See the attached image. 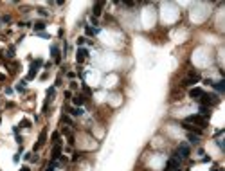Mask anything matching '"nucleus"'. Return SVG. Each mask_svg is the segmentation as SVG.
<instances>
[{"label": "nucleus", "mask_w": 225, "mask_h": 171, "mask_svg": "<svg viewBox=\"0 0 225 171\" xmlns=\"http://www.w3.org/2000/svg\"><path fill=\"white\" fill-rule=\"evenodd\" d=\"M29 160H31V162H38V155H34V153H32Z\"/></svg>", "instance_id": "obj_29"}, {"label": "nucleus", "mask_w": 225, "mask_h": 171, "mask_svg": "<svg viewBox=\"0 0 225 171\" xmlns=\"http://www.w3.org/2000/svg\"><path fill=\"white\" fill-rule=\"evenodd\" d=\"M203 83H205V85H211V87H213V85H214V81H213V79H203Z\"/></svg>", "instance_id": "obj_30"}, {"label": "nucleus", "mask_w": 225, "mask_h": 171, "mask_svg": "<svg viewBox=\"0 0 225 171\" xmlns=\"http://www.w3.org/2000/svg\"><path fill=\"white\" fill-rule=\"evenodd\" d=\"M187 141H189V142H191V144H196V142H198V141H200V137H198V135H195V133H191V132H189V133H187Z\"/></svg>", "instance_id": "obj_16"}, {"label": "nucleus", "mask_w": 225, "mask_h": 171, "mask_svg": "<svg viewBox=\"0 0 225 171\" xmlns=\"http://www.w3.org/2000/svg\"><path fill=\"white\" fill-rule=\"evenodd\" d=\"M2 22H5V24H7V22H11V16H9V15H5V16L2 18Z\"/></svg>", "instance_id": "obj_32"}, {"label": "nucleus", "mask_w": 225, "mask_h": 171, "mask_svg": "<svg viewBox=\"0 0 225 171\" xmlns=\"http://www.w3.org/2000/svg\"><path fill=\"white\" fill-rule=\"evenodd\" d=\"M69 112L74 115V117H79V115H83V114H85L81 106H72V108H69Z\"/></svg>", "instance_id": "obj_13"}, {"label": "nucleus", "mask_w": 225, "mask_h": 171, "mask_svg": "<svg viewBox=\"0 0 225 171\" xmlns=\"http://www.w3.org/2000/svg\"><path fill=\"white\" fill-rule=\"evenodd\" d=\"M54 94H56V88H54V87H51L49 90H47V99H45V105H49V103L54 99Z\"/></svg>", "instance_id": "obj_15"}, {"label": "nucleus", "mask_w": 225, "mask_h": 171, "mask_svg": "<svg viewBox=\"0 0 225 171\" xmlns=\"http://www.w3.org/2000/svg\"><path fill=\"white\" fill-rule=\"evenodd\" d=\"M186 122H189V124H200V126H203V128L207 126V119L200 117V115H189V117L186 119Z\"/></svg>", "instance_id": "obj_3"}, {"label": "nucleus", "mask_w": 225, "mask_h": 171, "mask_svg": "<svg viewBox=\"0 0 225 171\" xmlns=\"http://www.w3.org/2000/svg\"><path fill=\"white\" fill-rule=\"evenodd\" d=\"M69 144H70V146H74V135H72V133L69 135Z\"/></svg>", "instance_id": "obj_31"}, {"label": "nucleus", "mask_w": 225, "mask_h": 171, "mask_svg": "<svg viewBox=\"0 0 225 171\" xmlns=\"http://www.w3.org/2000/svg\"><path fill=\"white\" fill-rule=\"evenodd\" d=\"M211 171H223V169H220V168H213Z\"/></svg>", "instance_id": "obj_36"}, {"label": "nucleus", "mask_w": 225, "mask_h": 171, "mask_svg": "<svg viewBox=\"0 0 225 171\" xmlns=\"http://www.w3.org/2000/svg\"><path fill=\"white\" fill-rule=\"evenodd\" d=\"M67 78H69V79H74V78H76V72H67Z\"/></svg>", "instance_id": "obj_27"}, {"label": "nucleus", "mask_w": 225, "mask_h": 171, "mask_svg": "<svg viewBox=\"0 0 225 171\" xmlns=\"http://www.w3.org/2000/svg\"><path fill=\"white\" fill-rule=\"evenodd\" d=\"M79 159H81V153H78V151H76V153L72 155V162H78Z\"/></svg>", "instance_id": "obj_23"}, {"label": "nucleus", "mask_w": 225, "mask_h": 171, "mask_svg": "<svg viewBox=\"0 0 225 171\" xmlns=\"http://www.w3.org/2000/svg\"><path fill=\"white\" fill-rule=\"evenodd\" d=\"M176 153L180 155V159H187L189 153H191V149H189V146H187V144H180V146H178V149H176Z\"/></svg>", "instance_id": "obj_6"}, {"label": "nucleus", "mask_w": 225, "mask_h": 171, "mask_svg": "<svg viewBox=\"0 0 225 171\" xmlns=\"http://www.w3.org/2000/svg\"><path fill=\"white\" fill-rule=\"evenodd\" d=\"M81 87H83V90H85V94H86V95H90V94H92V90H90V88H88L85 83H81Z\"/></svg>", "instance_id": "obj_22"}, {"label": "nucleus", "mask_w": 225, "mask_h": 171, "mask_svg": "<svg viewBox=\"0 0 225 171\" xmlns=\"http://www.w3.org/2000/svg\"><path fill=\"white\" fill-rule=\"evenodd\" d=\"M51 54H52V58H54V63H61V52H59V49H58V45H52L51 47Z\"/></svg>", "instance_id": "obj_7"}, {"label": "nucleus", "mask_w": 225, "mask_h": 171, "mask_svg": "<svg viewBox=\"0 0 225 171\" xmlns=\"http://www.w3.org/2000/svg\"><path fill=\"white\" fill-rule=\"evenodd\" d=\"M202 94H203V90L196 87V88H191V90H189V97H193V99H200V97H202Z\"/></svg>", "instance_id": "obj_10"}, {"label": "nucleus", "mask_w": 225, "mask_h": 171, "mask_svg": "<svg viewBox=\"0 0 225 171\" xmlns=\"http://www.w3.org/2000/svg\"><path fill=\"white\" fill-rule=\"evenodd\" d=\"M76 43H78V47H83V45H85V43H86V38H85V36H79V38H78V42H76Z\"/></svg>", "instance_id": "obj_20"}, {"label": "nucleus", "mask_w": 225, "mask_h": 171, "mask_svg": "<svg viewBox=\"0 0 225 171\" xmlns=\"http://www.w3.org/2000/svg\"><path fill=\"white\" fill-rule=\"evenodd\" d=\"M85 101H86V97H85L83 94H78L76 97L72 99V103H74V105H76V106H83V105H85Z\"/></svg>", "instance_id": "obj_11"}, {"label": "nucleus", "mask_w": 225, "mask_h": 171, "mask_svg": "<svg viewBox=\"0 0 225 171\" xmlns=\"http://www.w3.org/2000/svg\"><path fill=\"white\" fill-rule=\"evenodd\" d=\"M15 90L16 92H25V81H20V83L15 87Z\"/></svg>", "instance_id": "obj_18"}, {"label": "nucleus", "mask_w": 225, "mask_h": 171, "mask_svg": "<svg viewBox=\"0 0 225 171\" xmlns=\"http://www.w3.org/2000/svg\"><path fill=\"white\" fill-rule=\"evenodd\" d=\"M213 87H214V90H216V92H225V79L216 81V83H214Z\"/></svg>", "instance_id": "obj_14"}, {"label": "nucleus", "mask_w": 225, "mask_h": 171, "mask_svg": "<svg viewBox=\"0 0 225 171\" xmlns=\"http://www.w3.org/2000/svg\"><path fill=\"white\" fill-rule=\"evenodd\" d=\"M20 126H22V128H31V126H32V122H31L29 119H22V122H20Z\"/></svg>", "instance_id": "obj_19"}, {"label": "nucleus", "mask_w": 225, "mask_h": 171, "mask_svg": "<svg viewBox=\"0 0 225 171\" xmlns=\"http://www.w3.org/2000/svg\"><path fill=\"white\" fill-rule=\"evenodd\" d=\"M216 144H218V148H220V149H225V144H223V141H222V139H218V141H216Z\"/></svg>", "instance_id": "obj_25"}, {"label": "nucleus", "mask_w": 225, "mask_h": 171, "mask_svg": "<svg viewBox=\"0 0 225 171\" xmlns=\"http://www.w3.org/2000/svg\"><path fill=\"white\" fill-rule=\"evenodd\" d=\"M45 141H47V128H43V130H42V133H40L38 142L34 144V151H38V148H42V146L45 144Z\"/></svg>", "instance_id": "obj_5"}, {"label": "nucleus", "mask_w": 225, "mask_h": 171, "mask_svg": "<svg viewBox=\"0 0 225 171\" xmlns=\"http://www.w3.org/2000/svg\"><path fill=\"white\" fill-rule=\"evenodd\" d=\"M7 58H15V47H9V51H7Z\"/></svg>", "instance_id": "obj_21"}, {"label": "nucleus", "mask_w": 225, "mask_h": 171, "mask_svg": "<svg viewBox=\"0 0 225 171\" xmlns=\"http://www.w3.org/2000/svg\"><path fill=\"white\" fill-rule=\"evenodd\" d=\"M43 65V59L42 58H38V59H34L31 63V68H29V74H27V79H34L36 78V72H38V68Z\"/></svg>", "instance_id": "obj_2"}, {"label": "nucleus", "mask_w": 225, "mask_h": 171, "mask_svg": "<svg viewBox=\"0 0 225 171\" xmlns=\"http://www.w3.org/2000/svg\"><path fill=\"white\" fill-rule=\"evenodd\" d=\"M0 122H2V117H0Z\"/></svg>", "instance_id": "obj_37"}, {"label": "nucleus", "mask_w": 225, "mask_h": 171, "mask_svg": "<svg viewBox=\"0 0 225 171\" xmlns=\"http://www.w3.org/2000/svg\"><path fill=\"white\" fill-rule=\"evenodd\" d=\"M86 56H88V51L85 49V47H78V52H76V61L78 63H83Z\"/></svg>", "instance_id": "obj_4"}, {"label": "nucleus", "mask_w": 225, "mask_h": 171, "mask_svg": "<svg viewBox=\"0 0 225 171\" xmlns=\"http://www.w3.org/2000/svg\"><path fill=\"white\" fill-rule=\"evenodd\" d=\"M61 157V142H58V144H54L52 148V153H51V160H58Z\"/></svg>", "instance_id": "obj_8"}, {"label": "nucleus", "mask_w": 225, "mask_h": 171, "mask_svg": "<svg viewBox=\"0 0 225 171\" xmlns=\"http://www.w3.org/2000/svg\"><path fill=\"white\" fill-rule=\"evenodd\" d=\"M59 85H61V78H56V85H54V88L59 87Z\"/></svg>", "instance_id": "obj_34"}, {"label": "nucleus", "mask_w": 225, "mask_h": 171, "mask_svg": "<svg viewBox=\"0 0 225 171\" xmlns=\"http://www.w3.org/2000/svg\"><path fill=\"white\" fill-rule=\"evenodd\" d=\"M198 112H200V117H203V119H207L209 115H211V108H207V106H203V105H200L198 106Z\"/></svg>", "instance_id": "obj_12"}, {"label": "nucleus", "mask_w": 225, "mask_h": 171, "mask_svg": "<svg viewBox=\"0 0 225 171\" xmlns=\"http://www.w3.org/2000/svg\"><path fill=\"white\" fill-rule=\"evenodd\" d=\"M43 29H45V24L43 22H36L34 24V32H43Z\"/></svg>", "instance_id": "obj_17"}, {"label": "nucleus", "mask_w": 225, "mask_h": 171, "mask_svg": "<svg viewBox=\"0 0 225 171\" xmlns=\"http://www.w3.org/2000/svg\"><path fill=\"white\" fill-rule=\"evenodd\" d=\"M20 171H31V168L29 166H24V168H20Z\"/></svg>", "instance_id": "obj_35"}, {"label": "nucleus", "mask_w": 225, "mask_h": 171, "mask_svg": "<svg viewBox=\"0 0 225 171\" xmlns=\"http://www.w3.org/2000/svg\"><path fill=\"white\" fill-rule=\"evenodd\" d=\"M20 155H22V153H16L15 157H13V160H15V162H18V160H20Z\"/></svg>", "instance_id": "obj_33"}, {"label": "nucleus", "mask_w": 225, "mask_h": 171, "mask_svg": "<svg viewBox=\"0 0 225 171\" xmlns=\"http://www.w3.org/2000/svg\"><path fill=\"white\" fill-rule=\"evenodd\" d=\"M202 79V76H200V72L198 70H191L189 72V78L187 79H184V87H191V85H196V83H198V81Z\"/></svg>", "instance_id": "obj_1"}, {"label": "nucleus", "mask_w": 225, "mask_h": 171, "mask_svg": "<svg viewBox=\"0 0 225 171\" xmlns=\"http://www.w3.org/2000/svg\"><path fill=\"white\" fill-rule=\"evenodd\" d=\"M36 34H38L40 38H45V40H49V34H47V32H36Z\"/></svg>", "instance_id": "obj_26"}, {"label": "nucleus", "mask_w": 225, "mask_h": 171, "mask_svg": "<svg viewBox=\"0 0 225 171\" xmlns=\"http://www.w3.org/2000/svg\"><path fill=\"white\" fill-rule=\"evenodd\" d=\"M38 13H40V15H42V16H49V13H47L45 9H38Z\"/></svg>", "instance_id": "obj_28"}, {"label": "nucleus", "mask_w": 225, "mask_h": 171, "mask_svg": "<svg viewBox=\"0 0 225 171\" xmlns=\"http://www.w3.org/2000/svg\"><path fill=\"white\" fill-rule=\"evenodd\" d=\"M61 122H67V124H72L70 117H67V115H63V117H61Z\"/></svg>", "instance_id": "obj_24"}, {"label": "nucleus", "mask_w": 225, "mask_h": 171, "mask_svg": "<svg viewBox=\"0 0 225 171\" xmlns=\"http://www.w3.org/2000/svg\"><path fill=\"white\" fill-rule=\"evenodd\" d=\"M103 7H105V4H103V2H97V4H94V9H92V13H94V18L101 16V13H103Z\"/></svg>", "instance_id": "obj_9"}]
</instances>
